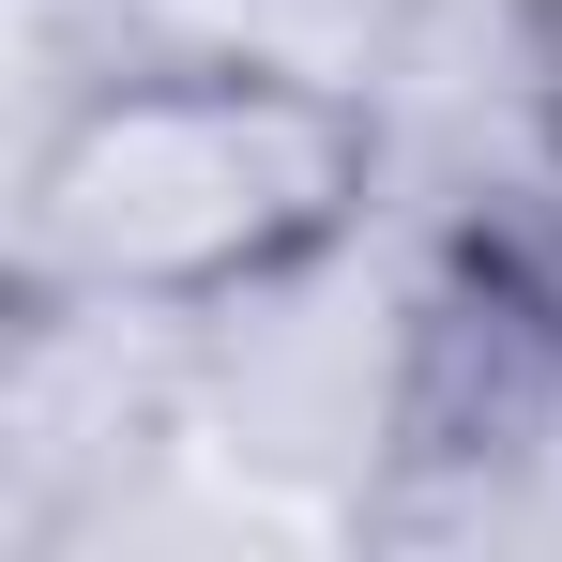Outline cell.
Returning a JSON list of instances; mask_svg holds the SVG:
<instances>
[{"label":"cell","instance_id":"cell-1","mask_svg":"<svg viewBox=\"0 0 562 562\" xmlns=\"http://www.w3.org/2000/svg\"><path fill=\"white\" fill-rule=\"evenodd\" d=\"M395 122L350 61L183 31L122 46L46 106L0 213V289L31 335H213L366 244Z\"/></svg>","mask_w":562,"mask_h":562}]
</instances>
